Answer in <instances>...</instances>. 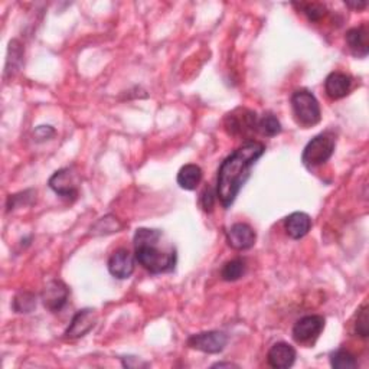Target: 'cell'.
Masks as SVG:
<instances>
[{"label":"cell","mask_w":369,"mask_h":369,"mask_svg":"<svg viewBox=\"0 0 369 369\" xmlns=\"http://www.w3.org/2000/svg\"><path fill=\"white\" fill-rule=\"evenodd\" d=\"M264 152L266 146L261 142L247 140L222 161L217 179V196L225 210L234 203L239 189L249 179L251 168Z\"/></svg>","instance_id":"1"},{"label":"cell","mask_w":369,"mask_h":369,"mask_svg":"<svg viewBox=\"0 0 369 369\" xmlns=\"http://www.w3.org/2000/svg\"><path fill=\"white\" fill-rule=\"evenodd\" d=\"M161 238V231L139 228L135 234V259L152 274L171 273L176 267V251L171 249L169 253H163L157 249Z\"/></svg>","instance_id":"2"},{"label":"cell","mask_w":369,"mask_h":369,"mask_svg":"<svg viewBox=\"0 0 369 369\" xmlns=\"http://www.w3.org/2000/svg\"><path fill=\"white\" fill-rule=\"evenodd\" d=\"M292 108L299 126L313 127L322 120V111L317 98L307 90H297L292 96Z\"/></svg>","instance_id":"3"},{"label":"cell","mask_w":369,"mask_h":369,"mask_svg":"<svg viewBox=\"0 0 369 369\" xmlns=\"http://www.w3.org/2000/svg\"><path fill=\"white\" fill-rule=\"evenodd\" d=\"M335 137L331 133L314 136L305 147L302 161L307 169H314L329 160L335 152Z\"/></svg>","instance_id":"4"},{"label":"cell","mask_w":369,"mask_h":369,"mask_svg":"<svg viewBox=\"0 0 369 369\" xmlns=\"http://www.w3.org/2000/svg\"><path fill=\"white\" fill-rule=\"evenodd\" d=\"M259 118L253 110L238 107L225 115L224 127L231 136L245 137L259 132Z\"/></svg>","instance_id":"5"},{"label":"cell","mask_w":369,"mask_h":369,"mask_svg":"<svg viewBox=\"0 0 369 369\" xmlns=\"http://www.w3.org/2000/svg\"><path fill=\"white\" fill-rule=\"evenodd\" d=\"M324 327V319L319 314L305 316L293 326V339L297 344H313Z\"/></svg>","instance_id":"6"},{"label":"cell","mask_w":369,"mask_h":369,"mask_svg":"<svg viewBox=\"0 0 369 369\" xmlns=\"http://www.w3.org/2000/svg\"><path fill=\"white\" fill-rule=\"evenodd\" d=\"M227 342H228L227 335L220 331L196 334L188 339V345L192 349L203 353H220L225 349Z\"/></svg>","instance_id":"7"},{"label":"cell","mask_w":369,"mask_h":369,"mask_svg":"<svg viewBox=\"0 0 369 369\" xmlns=\"http://www.w3.org/2000/svg\"><path fill=\"white\" fill-rule=\"evenodd\" d=\"M256 239H257V235H256L254 229L249 224H244V222L234 224L227 232L228 245L231 249L238 250V251L253 249Z\"/></svg>","instance_id":"8"},{"label":"cell","mask_w":369,"mask_h":369,"mask_svg":"<svg viewBox=\"0 0 369 369\" xmlns=\"http://www.w3.org/2000/svg\"><path fill=\"white\" fill-rule=\"evenodd\" d=\"M97 323V313L94 309H83L76 312L72 317L68 329L65 331V336L69 339H76L86 336Z\"/></svg>","instance_id":"9"},{"label":"cell","mask_w":369,"mask_h":369,"mask_svg":"<svg viewBox=\"0 0 369 369\" xmlns=\"http://www.w3.org/2000/svg\"><path fill=\"white\" fill-rule=\"evenodd\" d=\"M107 267L113 277L118 280H125L135 273L136 266H135L133 256L126 249H120L111 254Z\"/></svg>","instance_id":"10"},{"label":"cell","mask_w":369,"mask_h":369,"mask_svg":"<svg viewBox=\"0 0 369 369\" xmlns=\"http://www.w3.org/2000/svg\"><path fill=\"white\" fill-rule=\"evenodd\" d=\"M68 295H69V290L68 287L59 281V280H52L50 281L45 289L42 292V302H44V306L57 313L59 312L65 305H67V300H68Z\"/></svg>","instance_id":"11"},{"label":"cell","mask_w":369,"mask_h":369,"mask_svg":"<svg viewBox=\"0 0 369 369\" xmlns=\"http://www.w3.org/2000/svg\"><path fill=\"white\" fill-rule=\"evenodd\" d=\"M50 188L59 196L67 198V199H75L78 196V188H76V181L71 169H61L57 171L50 182Z\"/></svg>","instance_id":"12"},{"label":"cell","mask_w":369,"mask_h":369,"mask_svg":"<svg viewBox=\"0 0 369 369\" xmlns=\"http://www.w3.org/2000/svg\"><path fill=\"white\" fill-rule=\"evenodd\" d=\"M352 78L345 72H331L324 79V91L332 100H341L351 93Z\"/></svg>","instance_id":"13"},{"label":"cell","mask_w":369,"mask_h":369,"mask_svg":"<svg viewBox=\"0 0 369 369\" xmlns=\"http://www.w3.org/2000/svg\"><path fill=\"white\" fill-rule=\"evenodd\" d=\"M296 356H297L296 349L292 345L285 344V342H278L270 348V351L267 353V361L271 368L287 369V368L293 366Z\"/></svg>","instance_id":"14"},{"label":"cell","mask_w":369,"mask_h":369,"mask_svg":"<svg viewBox=\"0 0 369 369\" xmlns=\"http://www.w3.org/2000/svg\"><path fill=\"white\" fill-rule=\"evenodd\" d=\"M346 44L356 58H366L369 54V32L366 25H359L346 32Z\"/></svg>","instance_id":"15"},{"label":"cell","mask_w":369,"mask_h":369,"mask_svg":"<svg viewBox=\"0 0 369 369\" xmlns=\"http://www.w3.org/2000/svg\"><path fill=\"white\" fill-rule=\"evenodd\" d=\"M284 228L287 235L293 239H300L306 237L312 228V220L305 212H293L284 221Z\"/></svg>","instance_id":"16"},{"label":"cell","mask_w":369,"mask_h":369,"mask_svg":"<svg viewBox=\"0 0 369 369\" xmlns=\"http://www.w3.org/2000/svg\"><path fill=\"white\" fill-rule=\"evenodd\" d=\"M176 181L182 189L193 191L198 188V185L202 181V169L198 165L189 163V165H185L181 168Z\"/></svg>","instance_id":"17"},{"label":"cell","mask_w":369,"mask_h":369,"mask_svg":"<svg viewBox=\"0 0 369 369\" xmlns=\"http://www.w3.org/2000/svg\"><path fill=\"white\" fill-rule=\"evenodd\" d=\"M23 64V47L18 39H12L8 48V58L5 65V78L13 76Z\"/></svg>","instance_id":"18"},{"label":"cell","mask_w":369,"mask_h":369,"mask_svg":"<svg viewBox=\"0 0 369 369\" xmlns=\"http://www.w3.org/2000/svg\"><path fill=\"white\" fill-rule=\"evenodd\" d=\"M245 270H247V264H245V261L241 259H234L224 264L221 270V277L225 281H237L245 274Z\"/></svg>","instance_id":"19"},{"label":"cell","mask_w":369,"mask_h":369,"mask_svg":"<svg viewBox=\"0 0 369 369\" xmlns=\"http://www.w3.org/2000/svg\"><path fill=\"white\" fill-rule=\"evenodd\" d=\"M259 132L267 137H274L281 133V125L273 113H266L259 118Z\"/></svg>","instance_id":"20"},{"label":"cell","mask_w":369,"mask_h":369,"mask_svg":"<svg viewBox=\"0 0 369 369\" xmlns=\"http://www.w3.org/2000/svg\"><path fill=\"white\" fill-rule=\"evenodd\" d=\"M331 365L335 369H355L358 366V361L349 351L338 349L331 353Z\"/></svg>","instance_id":"21"},{"label":"cell","mask_w":369,"mask_h":369,"mask_svg":"<svg viewBox=\"0 0 369 369\" xmlns=\"http://www.w3.org/2000/svg\"><path fill=\"white\" fill-rule=\"evenodd\" d=\"M12 306L16 313H30L36 307V296L28 292H22L13 299Z\"/></svg>","instance_id":"22"},{"label":"cell","mask_w":369,"mask_h":369,"mask_svg":"<svg viewBox=\"0 0 369 369\" xmlns=\"http://www.w3.org/2000/svg\"><path fill=\"white\" fill-rule=\"evenodd\" d=\"M355 334L361 338H368L369 335V317H368V306L363 305L356 314V322H355Z\"/></svg>","instance_id":"23"},{"label":"cell","mask_w":369,"mask_h":369,"mask_svg":"<svg viewBox=\"0 0 369 369\" xmlns=\"http://www.w3.org/2000/svg\"><path fill=\"white\" fill-rule=\"evenodd\" d=\"M120 228H121V224L118 222V220L114 218L113 215H107L94 225L93 232L94 234H113V232H117Z\"/></svg>","instance_id":"24"},{"label":"cell","mask_w":369,"mask_h":369,"mask_svg":"<svg viewBox=\"0 0 369 369\" xmlns=\"http://www.w3.org/2000/svg\"><path fill=\"white\" fill-rule=\"evenodd\" d=\"M300 8H302L303 13L307 16V19L312 22H319L327 13L326 6L322 4H305V5H300Z\"/></svg>","instance_id":"25"},{"label":"cell","mask_w":369,"mask_h":369,"mask_svg":"<svg viewBox=\"0 0 369 369\" xmlns=\"http://www.w3.org/2000/svg\"><path fill=\"white\" fill-rule=\"evenodd\" d=\"M215 196H217V192H214L211 188H207L205 189L200 196H199V205L200 208L203 211L207 212H211L214 210V205H215Z\"/></svg>","instance_id":"26"},{"label":"cell","mask_w":369,"mask_h":369,"mask_svg":"<svg viewBox=\"0 0 369 369\" xmlns=\"http://www.w3.org/2000/svg\"><path fill=\"white\" fill-rule=\"evenodd\" d=\"M55 136V129L51 126H38L33 130V139L38 143H44L51 140Z\"/></svg>","instance_id":"27"},{"label":"cell","mask_w":369,"mask_h":369,"mask_svg":"<svg viewBox=\"0 0 369 369\" xmlns=\"http://www.w3.org/2000/svg\"><path fill=\"white\" fill-rule=\"evenodd\" d=\"M345 5L352 9H358V11L366 8V2H345Z\"/></svg>","instance_id":"28"},{"label":"cell","mask_w":369,"mask_h":369,"mask_svg":"<svg viewBox=\"0 0 369 369\" xmlns=\"http://www.w3.org/2000/svg\"><path fill=\"white\" fill-rule=\"evenodd\" d=\"M224 366H227V368H232V366H237V365H234V363H222V362L212 365V368H224Z\"/></svg>","instance_id":"29"}]
</instances>
